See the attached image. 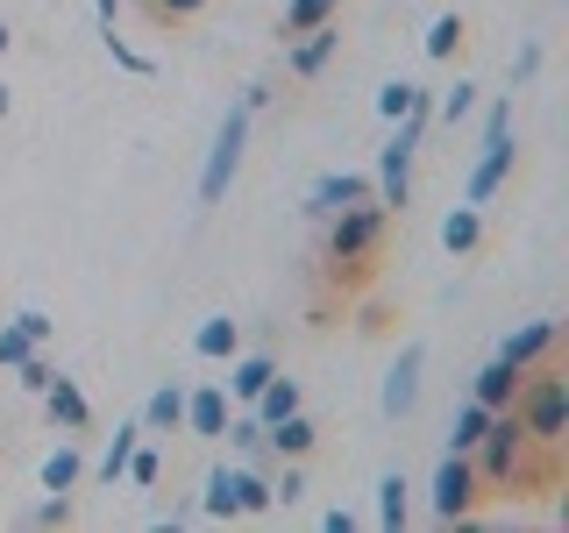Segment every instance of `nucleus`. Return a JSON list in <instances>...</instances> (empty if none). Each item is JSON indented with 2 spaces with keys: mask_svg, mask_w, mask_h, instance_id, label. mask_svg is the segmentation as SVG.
<instances>
[{
  "mask_svg": "<svg viewBox=\"0 0 569 533\" xmlns=\"http://www.w3.org/2000/svg\"><path fill=\"white\" fill-rule=\"evenodd\" d=\"M427 121H435V100L413 93V107L399 114V135H391L385 157H378V207H406V200H413V150H420Z\"/></svg>",
  "mask_w": 569,
  "mask_h": 533,
  "instance_id": "1",
  "label": "nucleus"
},
{
  "mask_svg": "<svg viewBox=\"0 0 569 533\" xmlns=\"http://www.w3.org/2000/svg\"><path fill=\"white\" fill-rule=\"evenodd\" d=\"M249 121H257V107H249V100H236L221 114L213 150H207V171H200V207H221L228 200V185H236V171H242V150H249Z\"/></svg>",
  "mask_w": 569,
  "mask_h": 533,
  "instance_id": "2",
  "label": "nucleus"
},
{
  "mask_svg": "<svg viewBox=\"0 0 569 533\" xmlns=\"http://www.w3.org/2000/svg\"><path fill=\"white\" fill-rule=\"evenodd\" d=\"M207 520H263V512L278 505L271 497V476H257V470H207Z\"/></svg>",
  "mask_w": 569,
  "mask_h": 533,
  "instance_id": "3",
  "label": "nucleus"
},
{
  "mask_svg": "<svg viewBox=\"0 0 569 533\" xmlns=\"http://www.w3.org/2000/svg\"><path fill=\"white\" fill-rule=\"evenodd\" d=\"M512 413H520L527 441H562L569 426V378H520V391H512Z\"/></svg>",
  "mask_w": 569,
  "mask_h": 533,
  "instance_id": "4",
  "label": "nucleus"
},
{
  "mask_svg": "<svg viewBox=\"0 0 569 533\" xmlns=\"http://www.w3.org/2000/svg\"><path fill=\"white\" fill-rule=\"evenodd\" d=\"M328 257L335 263H363L370 249H378V235H385V207H370V200H356V207H342V213H328Z\"/></svg>",
  "mask_w": 569,
  "mask_h": 533,
  "instance_id": "5",
  "label": "nucleus"
},
{
  "mask_svg": "<svg viewBox=\"0 0 569 533\" xmlns=\"http://www.w3.org/2000/svg\"><path fill=\"white\" fill-rule=\"evenodd\" d=\"M520 441H527V426H520V413H512V405H506V413H491L485 441L470 449V455H477L470 470H477V476H491V484H506V476L520 470Z\"/></svg>",
  "mask_w": 569,
  "mask_h": 533,
  "instance_id": "6",
  "label": "nucleus"
},
{
  "mask_svg": "<svg viewBox=\"0 0 569 533\" xmlns=\"http://www.w3.org/2000/svg\"><path fill=\"white\" fill-rule=\"evenodd\" d=\"M470 497H477V470H470V455H441V470H435V520H441V526L470 520Z\"/></svg>",
  "mask_w": 569,
  "mask_h": 533,
  "instance_id": "7",
  "label": "nucleus"
},
{
  "mask_svg": "<svg viewBox=\"0 0 569 533\" xmlns=\"http://www.w3.org/2000/svg\"><path fill=\"white\" fill-rule=\"evenodd\" d=\"M420 370H427V342H406V349H399V363L385 370V391H378L385 420H406V413H413V399H420Z\"/></svg>",
  "mask_w": 569,
  "mask_h": 533,
  "instance_id": "8",
  "label": "nucleus"
},
{
  "mask_svg": "<svg viewBox=\"0 0 569 533\" xmlns=\"http://www.w3.org/2000/svg\"><path fill=\"white\" fill-rule=\"evenodd\" d=\"M512 135H485V157H477V171H470V207H485L498 185H506V171H512Z\"/></svg>",
  "mask_w": 569,
  "mask_h": 533,
  "instance_id": "9",
  "label": "nucleus"
},
{
  "mask_svg": "<svg viewBox=\"0 0 569 533\" xmlns=\"http://www.w3.org/2000/svg\"><path fill=\"white\" fill-rule=\"evenodd\" d=\"M178 426H192L200 441H221V426H228V384L186 391V420H178Z\"/></svg>",
  "mask_w": 569,
  "mask_h": 533,
  "instance_id": "10",
  "label": "nucleus"
},
{
  "mask_svg": "<svg viewBox=\"0 0 569 533\" xmlns=\"http://www.w3.org/2000/svg\"><path fill=\"white\" fill-rule=\"evenodd\" d=\"M556 334H562L556 320H527V328H512L506 342H498V355H506L512 370H533V363H541L548 349H556Z\"/></svg>",
  "mask_w": 569,
  "mask_h": 533,
  "instance_id": "11",
  "label": "nucleus"
},
{
  "mask_svg": "<svg viewBox=\"0 0 569 533\" xmlns=\"http://www.w3.org/2000/svg\"><path fill=\"white\" fill-rule=\"evenodd\" d=\"M335 50H342V29H335V22H320V29H307V36H292V79H320Z\"/></svg>",
  "mask_w": 569,
  "mask_h": 533,
  "instance_id": "12",
  "label": "nucleus"
},
{
  "mask_svg": "<svg viewBox=\"0 0 569 533\" xmlns=\"http://www.w3.org/2000/svg\"><path fill=\"white\" fill-rule=\"evenodd\" d=\"M356 200H370V178H356V171H328V178H320V185L307 192V213H320V221H328V213H342V207H356Z\"/></svg>",
  "mask_w": 569,
  "mask_h": 533,
  "instance_id": "13",
  "label": "nucleus"
},
{
  "mask_svg": "<svg viewBox=\"0 0 569 533\" xmlns=\"http://www.w3.org/2000/svg\"><path fill=\"white\" fill-rule=\"evenodd\" d=\"M520 378H527V370H512L506 355H491V363L477 370L470 399H477V405H491V413H506V405H512V391H520Z\"/></svg>",
  "mask_w": 569,
  "mask_h": 533,
  "instance_id": "14",
  "label": "nucleus"
},
{
  "mask_svg": "<svg viewBox=\"0 0 569 533\" xmlns=\"http://www.w3.org/2000/svg\"><path fill=\"white\" fill-rule=\"evenodd\" d=\"M236 349H242V320L213 313V320H200V328H192V355H200V363H228Z\"/></svg>",
  "mask_w": 569,
  "mask_h": 533,
  "instance_id": "15",
  "label": "nucleus"
},
{
  "mask_svg": "<svg viewBox=\"0 0 569 533\" xmlns=\"http://www.w3.org/2000/svg\"><path fill=\"white\" fill-rule=\"evenodd\" d=\"M271 378H278V363H271V355H242V349L228 355V399H242V405H249V399H257V391L271 384Z\"/></svg>",
  "mask_w": 569,
  "mask_h": 533,
  "instance_id": "16",
  "label": "nucleus"
},
{
  "mask_svg": "<svg viewBox=\"0 0 569 533\" xmlns=\"http://www.w3.org/2000/svg\"><path fill=\"white\" fill-rule=\"evenodd\" d=\"M313 441H320V434H313V420H307V413H284L278 426H263V449H278V455H292V462H299V455H313Z\"/></svg>",
  "mask_w": 569,
  "mask_h": 533,
  "instance_id": "17",
  "label": "nucleus"
},
{
  "mask_svg": "<svg viewBox=\"0 0 569 533\" xmlns=\"http://www.w3.org/2000/svg\"><path fill=\"white\" fill-rule=\"evenodd\" d=\"M249 413H257V426H278L284 413H299V384L292 378H271L257 399H249Z\"/></svg>",
  "mask_w": 569,
  "mask_h": 533,
  "instance_id": "18",
  "label": "nucleus"
},
{
  "mask_svg": "<svg viewBox=\"0 0 569 533\" xmlns=\"http://www.w3.org/2000/svg\"><path fill=\"white\" fill-rule=\"evenodd\" d=\"M43 405H50V420H58V426H86V420H93V413H86V391L71 384V378H50L43 384Z\"/></svg>",
  "mask_w": 569,
  "mask_h": 533,
  "instance_id": "19",
  "label": "nucleus"
},
{
  "mask_svg": "<svg viewBox=\"0 0 569 533\" xmlns=\"http://www.w3.org/2000/svg\"><path fill=\"white\" fill-rule=\"evenodd\" d=\"M335 14H342V0H284V43L320 29V22H335Z\"/></svg>",
  "mask_w": 569,
  "mask_h": 533,
  "instance_id": "20",
  "label": "nucleus"
},
{
  "mask_svg": "<svg viewBox=\"0 0 569 533\" xmlns=\"http://www.w3.org/2000/svg\"><path fill=\"white\" fill-rule=\"evenodd\" d=\"M186 420V391L164 384V391H150V405H142V434H164V426Z\"/></svg>",
  "mask_w": 569,
  "mask_h": 533,
  "instance_id": "21",
  "label": "nucleus"
},
{
  "mask_svg": "<svg viewBox=\"0 0 569 533\" xmlns=\"http://www.w3.org/2000/svg\"><path fill=\"white\" fill-rule=\"evenodd\" d=\"M136 434H142V420L114 426V441H107V455H100V484H107V491H114V484H121V470H129V455H136Z\"/></svg>",
  "mask_w": 569,
  "mask_h": 533,
  "instance_id": "22",
  "label": "nucleus"
},
{
  "mask_svg": "<svg viewBox=\"0 0 569 533\" xmlns=\"http://www.w3.org/2000/svg\"><path fill=\"white\" fill-rule=\"evenodd\" d=\"M477 235H485L477 207H456L449 221H441V249H449V257H470V249H477Z\"/></svg>",
  "mask_w": 569,
  "mask_h": 533,
  "instance_id": "23",
  "label": "nucleus"
},
{
  "mask_svg": "<svg viewBox=\"0 0 569 533\" xmlns=\"http://www.w3.org/2000/svg\"><path fill=\"white\" fill-rule=\"evenodd\" d=\"M485 426H491V405H462V413H456V426H449V455H470L477 449V441H485Z\"/></svg>",
  "mask_w": 569,
  "mask_h": 533,
  "instance_id": "24",
  "label": "nucleus"
},
{
  "mask_svg": "<svg viewBox=\"0 0 569 533\" xmlns=\"http://www.w3.org/2000/svg\"><path fill=\"white\" fill-rule=\"evenodd\" d=\"M462 36H470V22H462V14H435V29H427V58H456L462 50Z\"/></svg>",
  "mask_w": 569,
  "mask_h": 533,
  "instance_id": "25",
  "label": "nucleus"
},
{
  "mask_svg": "<svg viewBox=\"0 0 569 533\" xmlns=\"http://www.w3.org/2000/svg\"><path fill=\"white\" fill-rule=\"evenodd\" d=\"M79 470H86L79 449H58V455L43 462V491H71V484H79Z\"/></svg>",
  "mask_w": 569,
  "mask_h": 533,
  "instance_id": "26",
  "label": "nucleus"
},
{
  "mask_svg": "<svg viewBox=\"0 0 569 533\" xmlns=\"http://www.w3.org/2000/svg\"><path fill=\"white\" fill-rule=\"evenodd\" d=\"M378 491H385V497H378V526H406V476L391 470Z\"/></svg>",
  "mask_w": 569,
  "mask_h": 533,
  "instance_id": "27",
  "label": "nucleus"
},
{
  "mask_svg": "<svg viewBox=\"0 0 569 533\" xmlns=\"http://www.w3.org/2000/svg\"><path fill=\"white\" fill-rule=\"evenodd\" d=\"M470 107H477V86H470V79H456L449 93H441V107H435V114H441V121H449V129H456V121L470 114Z\"/></svg>",
  "mask_w": 569,
  "mask_h": 533,
  "instance_id": "28",
  "label": "nucleus"
},
{
  "mask_svg": "<svg viewBox=\"0 0 569 533\" xmlns=\"http://www.w3.org/2000/svg\"><path fill=\"white\" fill-rule=\"evenodd\" d=\"M121 476H129L136 491H150L157 476H164V462H157V449H136V455H129V470H121Z\"/></svg>",
  "mask_w": 569,
  "mask_h": 533,
  "instance_id": "29",
  "label": "nucleus"
},
{
  "mask_svg": "<svg viewBox=\"0 0 569 533\" xmlns=\"http://www.w3.org/2000/svg\"><path fill=\"white\" fill-rule=\"evenodd\" d=\"M413 93H420V86H406V79H391V86H385V93H378V114H385V121H399V114H406V107H413Z\"/></svg>",
  "mask_w": 569,
  "mask_h": 533,
  "instance_id": "30",
  "label": "nucleus"
},
{
  "mask_svg": "<svg viewBox=\"0 0 569 533\" xmlns=\"http://www.w3.org/2000/svg\"><path fill=\"white\" fill-rule=\"evenodd\" d=\"M107 58H114L121 71H136V79H150V58H142V50H129V43H121L114 29H107Z\"/></svg>",
  "mask_w": 569,
  "mask_h": 533,
  "instance_id": "31",
  "label": "nucleus"
},
{
  "mask_svg": "<svg viewBox=\"0 0 569 533\" xmlns=\"http://www.w3.org/2000/svg\"><path fill=\"white\" fill-rule=\"evenodd\" d=\"M22 355H36V342H29L22 328H0V370H14Z\"/></svg>",
  "mask_w": 569,
  "mask_h": 533,
  "instance_id": "32",
  "label": "nucleus"
},
{
  "mask_svg": "<svg viewBox=\"0 0 569 533\" xmlns=\"http://www.w3.org/2000/svg\"><path fill=\"white\" fill-rule=\"evenodd\" d=\"M14 370H22V391H36V399H43V384L58 378V370H50L43 355H22V363H14Z\"/></svg>",
  "mask_w": 569,
  "mask_h": 533,
  "instance_id": "33",
  "label": "nucleus"
},
{
  "mask_svg": "<svg viewBox=\"0 0 569 533\" xmlns=\"http://www.w3.org/2000/svg\"><path fill=\"white\" fill-rule=\"evenodd\" d=\"M14 328H22V334H29V342H36V349H43V342H50V313H36V306H22V313H14Z\"/></svg>",
  "mask_w": 569,
  "mask_h": 533,
  "instance_id": "34",
  "label": "nucleus"
},
{
  "mask_svg": "<svg viewBox=\"0 0 569 533\" xmlns=\"http://www.w3.org/2000/svg\"><path fill=\"white\" fill-rule=\"evenodd\" d=\"M71 520V505H64V491L58 497H43V505H36V526H64Z\"/></svg>",
  "mask_w": 569,
  "mask_h": 533,
  "instance_id": "35",
  "label": "nucleus"
},
{
  "mask_svg": "<svg viewBox=\"0 0 569 533\" xmlns=\"http://www.w3.org/2000/svg\"><path fill=\"white\" fill-rule=\"evenodd\" d=\"M485 135H512V100H491V114H485Z\"/></svg>",
  "mask_w": 569,
  "mask_h": 533,
  "instance_id": "36",
  "label": "nucleus"
},
{
  "mask_svg": "<svg viewBox=\"0 0 569 533\" xmlns=\"http://www.w3.org/2000/svg\"><path fill=\"white\" fill-rule=\"evenodd\" d=\"M533 71H541V43H527V50H520V58H512V79H520V86L533 79Z\"/></svg>",
  "mask_w": 569,
  "mask_h": 533,
  "instance_id": "37",
  "label": "nucleus"
},
{
  "mask_svg": "<svg viewBox=\"0 0 569 533\" xmlns=\"http://www.w3.org/2000/svg\"><path fill=\"white\" fill-rule=\"evenodd\" d=\"M320 533H356V512H349V505H335V512H320Z\"/></svg>",
  "mask_w": 569,
  "mask_h": 533,
  "instance_id": "38",
  "label": "nucleus"
},
{
  "mask_svg": "<svg viewBox=\"0 0 569 533\" xmlns=\"http://www.w3.org/2000/svg\"><path fill=\"white\" fill-rule=\"evenodd\" d=\"M207 0H157V14H171V22H186V14H200Z\"/></svg>",
  "mask_w": 569,
  "mask_h": 533,
  "instance_id": "39",
  "label": "nucleus"
},
{
  "mask_svg": "<svg viewBox=\"0 0 569 533\" xmlns=\"http://www.w3.org/2000/svg\"><path fill=\"white\" fill-rule=\"evenodd\" d=\"M93 8H100V22H107V29H114V14H121V0H93Z\"/></svg>",
  "mask_w": 569,
  "mask_h": 533,
  "instance_id": "40",
  "label": "nucleus"
},
{
  "mask_svg": "<svg viewBox=\"0 0 569 533\" xmlns=\"http://www.w3.org/2000/svg\"><path fill=\"white\" fill-rule=\"evenodd\" d=\"M8 43H14V36H8V22H0V50H8Z\"/></svg>",
  "mask_w": 569,
  "mask_h": 533,
  "instance_id": "41",
  "label": "nucleus"
},
{
  "mask_svg": "<svg viewBox=\"0 0 569 533\" xmlns=\"http://www.w3.org/2000/svg\"><path fill=\"white\" fill-rule=\"evenodd\" d=\"M0 114H8V86H0Z\"/></svg>",
  "mask_w": 569,
  "mask_h": 533,
  "instance_id": "42",
  "label": "nucleus"
}]
</instances>
